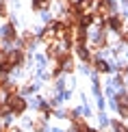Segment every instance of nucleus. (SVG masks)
<instances>
[{"label": "nucleus", "mask_w": 128, "mask_h": 132, "mask_svg": "<svg viewBox=\"0 0 128 132\" xmlns=\"http://www.w3.org/2000/svg\"><path fill=\"white\" fill-rule=\"evenodd\" d=\"M98 69H100V71H107V69H109V65L104 63V61H98Z\"/></svg>", "instance_id": "f03ea898"}, {"label": "nucleus", "mask_w": 128, "mask_h": 132, "mask_svg": "<svg viewBox=\"0 0 128 132\" xmlns=\"http://www.w3.org/2000/svg\"><path fill=\"white\" fill-rule=\"evenodd\" d=\"M46 2H48V0H35V9H41Z\"/></svg>", "instance_id": "20e7f679"}, {"label": "nucleus", "mask_w": 128, "mask_h": 132, "mask_svg": "<svg viewBox=\"0 0 128 132\" xmlns=\"http://www.w3.org/2000/svg\"><path fill=\"white\" fill-rule=\"evenodd\" d=\"M9 106L13 108L15 113H22V111H24V106H26V104H24V100H20V97H11V100H9Z\"/></svg>", "instance_id": "f257e3e1"}, {"label": "nucleus", "mask_w": 128, "mask_h": 132, "mask_svg": "<svg viewBox=\"0 0 128 132\" xmlns=\"http://www.w3.org/2000/svg\"><path fill=\"white\" fill-rule=\"evenodd\" d=\"M113 126H115V132H128V130L124 128V126H122V123H117V121H115Z\"/></svg>", "instance_id": "7ed1b4c3"}]
</instances>
